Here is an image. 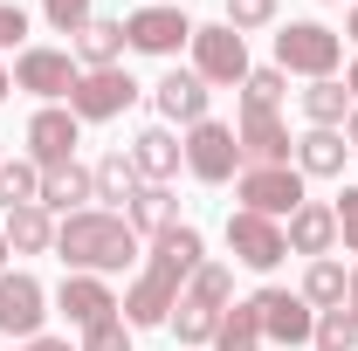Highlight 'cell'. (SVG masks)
Listing matches in <instances>:
<instances>
[{
  "mask_svg": "<svg viewBox=\"0 0 358 351\" xmlns=\"http://www.w3.org/2000/svg\"><path fill=\"white\" fill-rule=\"evenodd\" d=\"M207 262V241H200V227H186L179 220L173 234H159L152 241V255H145V268H138V282L124 289V303H117V317L131 324V331H152V324H166L179 303V289H186V275Z\"/></svg>",
  "mask_w": 358,
  "mask_h": 351,
  "instance_id": "obj_1",
  "label": "cell"
},
{
  "mask_svg": "<svg viewBox=\"0 0 358 351\" xmlns=\"http://www.w3.org/2000/svg\"><path fill=\"white\" fill-rule=\"evenodd\" d=\"M55 255L69 262V275H117V268L138 262V234L124 214L83 207V214L55 220Z\"/></svg>",
  "mask_w": 358,
  "mask_h": 351,
  "instance_id": "obj_2",
  "label": "cell"
},
{
  "mask_svg": "<svg viewBox=\"0 0 358 351\" xmlns=\"http://www.w3.org/2000/svg\"><path fill=\"white\" fill-rule=\"evenodd\" d=\"M338 62H345V35L338 28H324V21H289L282 35H275V69L282 76H338Z\"/></svg>",
  "mask_w": 358,
  "mask_h": 351,
  "instance_id": "obj_3",
  "label": "cell"
},
{
  "mask_svg": "<svg viewBox=\"0 0 358 351\" xmlns=\"http://www.w3.org/2000/svg\"><path fill=\"white\" fill-rule=\"evenodd\" d=\"M234 200H241L248 214H262V220H289L310 193H303V173H296V166H241Z\"/></svg>",
  "mask_w": 358,
  "mask_h": 351,
  "instance_id": "obj_4",
  "label": "cell"
},
{
  "mask_svg": "<svg viewBox=\"0 0 358 351\" xmlns=\"http://www.w3.org/2000/svg\"><path fill=\"white\" fill-rule=\"evenodd\" d=\"M193 76L207 89H234L248 83V35H234L227 21H214V28H193Z\"/></svg>",
  "mask_w": 358,
  "mask_h": 351,
  "instance_id": "obj_5",
  "label": "cell"
},
{
  "mask_svg": "<svg viewBox=\"0 0 358 351\" xmlns=\"http://www.w3.org/2000/svg\"><path fill=\"white\" fill-rule=\"evenodd\" d=\"M179 145H186V173L200 179V186H227V179H241V138H234V124L200 117Z\"/></svg>",
  "mask_w": 358,
  "mask_h": 351,
  "instance_id": "obj_6",
  "label": "cell"
},
{
  "mask_svg": "<svg viewBox=\"0 0 358 351\" xmlns=\"http://www.w3.org/2000/svg\"><path fill=\"white\" fill-rule=\"evenodd\" d=\"M131 103H138L131 69H83V76H76V89H69L76 124H110V117H124Z\"/></svg>",
  "mask_w": 358,
  "mask_h": 351,
  "instance_id": "obj_7",
  "label": "cell"
},
{
  "mask_svg": "<svg viewBox=\"0 0 358 351\" xmlns=\"http://www.w3.org/2000/svg\"><path fill=\"white\" fill-rule=\"evenodd\" d=\"M76 76H83V62H76L69 48H21V55H14V89H28V96H42V103H69Z\"/></svg>",
  "mask_w": 358,
  "mask_h": 351,
  "instance_id": "obj_8",
  "label": "cell"
},
{
  "mask_svg": "<svg viewBox=\"0 0 358 351\" xmlns=\"http://www.w3.org/2000/svg\"><path fill=\"white\" fill-rule=\"evenodd\" d=\"M186 42H193V21L173 0H145L138 14H124V48H138V55H179Z\"/></svg>",
  "mask_w": 358,
  "mask_h": 351,
  "instance_id": "obj_9",
  "label": "cell"
},
{
  "mask_svg": "<svg viewBox=\"0 0 358 351\" xmlns=\"http://www.w3.org/2000/svg\"><path fill=\"white\" fill-rule=\"evenodd\" d=\"M42 324H48V289L28 268H7L0 275V338L28 345V338H42Z\"/></svg>",
  "mask_w": 358,
  "mask_h": 351,
  "instance_id": "obj_10",
  "label": "cell"
},
{
  "mask_svg": "<svg viewBox=\"0 0 358 351\" xmlns=\"http://www.w3.org/2000/svg\"><path fill=\"white\" fill-rule=\"evenodd\" d=\"M227 248H234L241 268L268 275V268L289 255V234H282V220H262V214H248V207H234L227 214Z\"/></svg>",
  "mask_w": 358,
  "mask_h": 351,
  "instance_id": "obj_11",
  "label": "cell"
},
{
  "mask_svg": "<svg viewBox=\"0 0 358 351\" xmlns=\"http://www.w3.org/2000/svg\"><path fill=\"white\" fill-rule=\"evenodd\" d=\"M248 303H255V317H262V338H275L282 351L310 345V331H317V310L303 303L296 289H275V282H268V289H255Z\"/></svg>",
  "mask_w": 358,
  "mask_h": 351,
  "instance_id": "obj_12",
  "label": "cell"
},
{
  "mask_svg": "<svg viewBox=\"0 0 358 351\" xmlns=\"http://www.w3.org/2000/svg\"><path fill=\"white\" fill-rule=\"evenodd\" d=\"M76 145H83V124H76L69 103H42V110L28 117V159H35V166H69Z\"/></svg>",
  "mask_w": 358,
  "mask_h": 351,
  "instance_id": "obj_13",
  "label": "cell"
},
{
  "mask_svg": "<svg viewBox=\"0 0 358 351\" xmlns=\"http://www.w3.org/2000/svg\"><path fill=\"white\" fill-rule=\"evenodd\" d=\"M234 138H241V166H289L296 159V138L275 110H241Z\"/></svg>",
  "mask_w": 358,
  "mask_h": 351,
  "instance_id": "obj_14",
  "label": "cell"
},
{
  "mask_svg": "<svg viewBox=\"0 0 358 351\" xmlns=\"http://www.w3.org/2000/svg\"><path fill=\"white\" fill-rule=\"evenodd\" d=\"M55 310H62L76 331H96V324H110V317H117V296H110V282H103V275H62Z\"/></svg>",
  "mask_w": 358,
  "mask_h": 351,
  "instance_id": "obj_15",
  "label": "cell"
},
{
  "mask_svg": "<svg viewBox=\"0 0 358 351\" xmlns=\"http://www.w3.org/2000/svg\"><path fill=\"white\" fill-rule=\"evenodd\" d=\"M207 96H214V89L200 83L193 69H166V76L152 83V103H159V117H166V124H186V131L207 117Z\"/></svg>",
  "mask_w": 358,
  "mask_h": 351,
  "instance_id": "obj_16",
  "label": "cell"
},
{
  "mask_svg": "<svg viewBox=\"0 0 358 351\" xmlns=\"http://www.w3.org/2000/svg\"><path fill=\"white\" fill-rule=\"evenodd\" d=\"M90 200H96V173H90V166H76V159H69V166H42V207L48 214H83Z\"/></svg>",
  "mask_w": 358,
  "mask_h": 351,
  "instance_id": "obj_17",
  "label": "cell"
},
{
  "mask_svg": "<svg viewBox=\"0 0 358 351\" xmlns=\"http://www.w3.org/2000/svg\"><path fill=\"white\" fill-rule=\"evenodd\" d=\"M282 234H289V255H331V248H338V214H331V207H324V200H303V207H296V214L282 220Z\"/></svg>",
  "mask_w": 358,
  "mask_h": 351,
  "instance_id": "obj_18",
  "label": "cell"
},
{
  "mask_svg": "<svg viewBox=\"0 0 358 351\" xmlns=\"http://www.w3.org/2000/svg\"><path fill=\"white\" fill-rule=\"evenodd\" d=\"M131 159H138V173H145V186H166V179L186 166V145H179L166 124H152V131L131 138Z\"/></svg>",
  "mask_w": 358,
  "mask_h": 351,
  "instance_id": "obj_19",
  "label": "cell"
},
{
  "mask_svg": "<svg viewBox=\"0 0 358 351\" xmlns=\"http://www.w3.org/2000/svg\"><path fill=\"white\" fill-rule=\"evenodd\" d=\"M345 159H352V145H345V131H303L296 138V173L303 179H338L345 173Z\"/></svg>",
  "mask_w": 358,
  "mask_h": 351,
  "instance_id": "obj_20",
  "label": "cell"
},
{
  "mask_svg": "<svg viewBox=\"0 0 358 351\" xmlns=\"http://www.w3.org/2000/svg\"><path fill=\"white\" fill-rule=\"evenodd\" d=\"M90 173H96V200H103L110 214H117V207H131V200H138V186H145V173H138V159H131V152H103Z\"/></svg>",
  "mask_w": 358,
  "mask_h": 351,
  "instance_id": "obj_21",
  "label": "cell"
},
{
  "mask_svg": "<svg viewBox=\"0 0 358 351\" xmlns=\"http://www.w3.org/2000/svg\"><path fill=\"white\" fill-rule=\"evenodd\" d=\"M296 103H303L310 131H345V117H352V89L338 83V76H324V83L296 89Z\"/></svg>",
  "mask_w": 358,
  "mask_h": 351,
  "instance_id": "obj_22",
  "label": "cell"
},
{
  "mask_svg": "<svg viewBox=\"0 0 358 351\" xmlns=\"http://www.w3.org/2000/svg\"><path fill=\"white\" fill-rule=\"evenodd\" d=\"M0 234H7L14 255H48V248H55V214H48L42 200H35V207H14Z\"/></svg>",
  "mask_w": 358,
  "mask_h": 351,
  "instance_id": "obj_23",
  "label": "cell"
},
{
  "mask_svg": "<svg viewBox=\"0 0 358 351\" xmlns=\"http://www.w3.org/2000/svg\"><path fill=\"white\" fill-rule=\"evenodd\" d=\"M124 220H131V234H173L179 227V200H173V186H138V200L124 207Z\"/></svg>",
  "mask_w": 358,
  "mask_h": 351,
  "instance_id": "obj_24",
  "label": "cell"
},
{
  "mask_svg": "<svg viewBox=\"0 0 358 351\" xmlns=\"http://www.w3.org/2000/svg\"><path fill=\"white\" fill-rule=\"evenodd\" d=\"M76 62L83 69H124V21H90L76 35Z\"/></svg>",
  "mask_w": 358,
  "mask_h": 351,
  "instance_id": "obj_25",
  "label": "cell"
},
{
  "mask_svg": "<svg viewBox=\"0 0 358 351\" xmlns=\"http://www.w3.org/2000/svg\"><path fill=\"white\" fill-rule=\"evenodd\" d=\"M345 282H352V268L331 262V255H317V262L303 268V289H296V296H303L310 310H338L345 303Z\"/></svg>",
  "mask_w": 358,
  "mask_h": 351,
  "instance_id": "obj_26",
  "label": "cell"
},
{
  "mask_svg": "<svg viewBox=\"0 0 358 351\" xmlns=\"http://www.w3.org/2000/svg\"><path fill=\"white\" fill-rule=\"evenodd\" d=\"M262 317H255V303H227L221 310V331H214V351H262Z\"/></svg>",
  "mask_w": 358,
  "mask_h": 351,
  "instance_id": "obj_27",
  "label": "cell"
},
{
  "mask_svg": "<svg viewBox=\"0 0 358 351\" xmlns=\"http://www.w3.org/2000/svg\"><path fill=\"white\" fill-rule=\"evenodd\" d=\"M42 200V166L35 159H0V207H35Z\"/></svg>",
  "mask_w": 358,
  "mask_h": 351,
  "instance_id": "obj_28",
  "label": "cell"
},
{
  "mask_svg": "<svg viewBox=\"0 0 358 351\" xmlns=\"http://www.w3.org/2000/svg\"><path fill=\"white\" fill-rule=\"evenodd\" d=\"M166 324L179 331V345H193V351H200V345H214V331H221V310H207V303H193V296H179Z\"/></svg>",
  "mask_w": 358,
  "mask_h": 351,
  "instance_id": "obj_29",
  "label": "cell"
},
{
  "mask_svg": "<svg viewBox=\"0 0 358 351\" xmlns=\"http://www.w3.org/2000/svg\"><path fill=\"white\" fill-rule=\"evenodd\" d=\"M179 296H193V303H207V310H227V303H234V275H227L221 262H200L193 275H186Z\"/></svg>",
  "mask_w": 358,
  "mask_h": 351,
  "instance_id": "obj_30",
  "label": "cell"
},
{
  "mask_svg": "<svg viewBox=\"0 0 358 351\" xmlns=\"http://www.w3.org/2000/svg\"><path fill=\"white\" fill-rule=\"evenodd\" d=\"M310 345H317V351H358V317H352L345 303H338V310H317Z\"/></svg>",
  "mask_w": 358,
  "mask_h": 351,
  "instance_id": "obj_31",
  "label": "cell"
},
{
  "mask_svg": "<svg viewBox=\"0 0 358 351\" xmlns=\"http://www.w3.org/2000/svg\"><path fill=\"white\" fill-rule=\"evenodd\" d=\"M282 103V69H248L241 83V110H275Z\"/></svg>",
  "mask_w": 358,
  "mask_h": 351,
  "instance_id": "obj_32",
  "label": "cell"
},
{
  "mask_svg": "<svg viewBox=\"0 0 358 351\" xmlns=\"http://www.w3.org/2000/svg\"><path fill=\"white\" fill-rule=\"evenodd\" d=\"M42 14H48V28H55V35H83L90 21H96V14H90V0H42Z\"/></svg>",
  "mask_w": 358,
  "mask_h": 351,
  "instance_id": "obj_33",
  "label": "cell"
},
{
  "mask_svg": "<svg viewBox=\"0 0 358 351\" xmlns=\"http://www.w3.org/2000/svg\"><path fill=\"white\" fill-rule=\"evenodd\" d=\"M275 21V0H227V28L248 35V28H268Z\"/></svg>",
  "mask_w": 358,
  "mask_h": 351,
  "instance_id": "obj_34",
  "label": "cell"
},
{
  "mask_svg": "<svg viewBox=\"0 0 358 351\" xmlns=\"http://www.w3.org/2000/svg\"><path fill=\"white\" fill-rule=\"evenodd\" d=\"M76 351H131V324H124V317H110V324L83 331V345H76Z\"/></svg>",
  "mask_w": 358,
  "mask_h": 351,
  "instance_id": "obj_35",
  "label": "cell"
},
{
  "mask_svg": "<svg viewBox=\"0 0 358 351\" xmlns=\"http://www.w3.org/2000/svg\"><path fill=\"white\" fill-rule=\"evenodd\" d=\"M331 214H338V241L358 255V186H345V193L331 200Z\"/></svg>",
  "mask_w": 358,
  "mask_h": 351,
  "instance_id": "obj_36",
  "label": "cell"
},
{
  "mask_svg": "<svg viewBox=\"0 0 358 351\" xmlns=\"http://www.w3.org/2000/svg\"><path fill=\"white\" fill-rule=\"evenodd\" d=\"M21 35H28V14H21L14 0H0V48H14Z\"/></svg>",
  "mask_w": 358,
  "mask_h": 351,
  "instance_id": "obj_37",
  "label": "cell"
},
{
  "mask_svg": "<svg viewBox=\"0 0 358 351\" xmlns=\"http://www.w3.org/2000/svg\"><path fill=\"white\" fill-rule=\"evenodd\" d=\"M14 351H76L69 338H28V345H14Z\"/></svg>",
  "mask_w": 358,
  "mask_h": 351,
  "instance_id": "obj_38",
  "label": "cell"
},
{
  "mask_svg": "<svg viewBox=\"0 0 358 351\" xmlns=\"http://www.w3.org/2000/svg\"><path fill=\"white\" fill-rule=\"evenodd\" d=\"M345 145L358 152V103H352V117H345Z\"/></svg>",
  "mask_w": 358,
  "mask_h": 351,
  "instance_id": "obj_39",
  "label": "cell"
},
{
  "mask_svg": "<svg viewBox=\"0 0 358 351\" xmlns=\"http://www.w3.org/2000/svg\"><path fill=\"white\" fill-rule=\"evenodd\" d=\"M345 310L358 317V268H352V282H345Z\"/></svg>",
  "mask_w": 358,
  "mask_h": 351,
  "instance_id": "obj_40",
  "label": "cell"
},
{
  "mask_svg": "<svg viewBox=\"0 0 358 351\" xmlns=\"http://www.w3.org/2000/svg\"><path fill=\"white\" fill-rule=\"evenodd\" d=\"M345 89H352V103H358V55H352V69H345Z\"/></svg>",
  "mask_w": 358,
  "mask_h": 351,
  "instance_id": "obj_41",
  "label": "cell"
},
{
  "mask_svg": "<svg viewBox=\"0 0 358 351\" xmlns=\"http://www.w3.org/2000/svg\"><path fill=\"white\" fill-rule=\"evenodd\" d=\"M7 262H14V248H7V234H0V275H7Z\"/></svg>",
  "mask_w": 358,
  "mask_h": 351,
  "instance_id": "obj_42",
  "label": "cell"
},
{
  "mask_svg": "<svg viewBox=\"0 0 358 351\" xmlns=\"http://www.w3.org/2000/svg\"><path fill=\"white\" fill-rule=\"evenodd\" d=\"M7 89H14V76H7V69H0V103H7Z\"/></svg>",
  "mask_w": 358,
  "mask_h": 351,
  "instance_id": "obj_43",
  "label": "cell"
},
{
  "mask_svg": "<svg viewBox=\"0 0 358 351\" xmlns=\"http://www.w3.org/2000/svg\"><path fill=\"white\" fill-rule=\"evenodd\" d=\"M345 35H352V42H358V7H352V21H345Z\"/></svg>",
  "mask_w": 358,
  "mask_h": 351,
  "instance_id": "obj_44",
  "label": "cell"
},
{
  "mask_svg": "<svg viewBox=\"0 0 358 351\" xmlns=\"http://www.w3.org/2000/svg\"><path fill=\"white\" fill-rule=\"evenodd\" d=\"M352 7H358V0H352Z\"/></svg>",
  "mask_w": 358,
  "mask_h": 351,
  "instance_id": "obj_45",
  "label": "cell"
}]
</instances>
